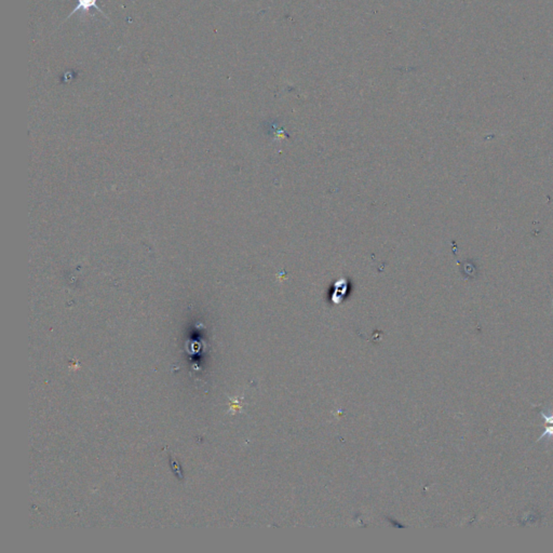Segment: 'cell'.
I'll use <instances>...</instances> for the list:
<instances>
[{
    "instance_id": "1",
    "label": "cell",
    "mask_w": 553,
    "mask_h": 553,
    "mask_svg": "<svg viewBox=\"0 0 553 553\" xmlns=\"http://www.w3.org/2000/svg\"><path fill=\"white\" fill-rule=\"evenodd\" d=\"M96 3H98V0H78V4L76 6V8L73 11H71V13H69V15L66 19H69L71 15H74L76 12H83V13L88 14L91 9H95L96 11L101 12L104 15V17H105L106 19H108L107 15L104 13V11H102L100 9V7L98 6V4H96Z\"/></svg>"
}]
</instances>
